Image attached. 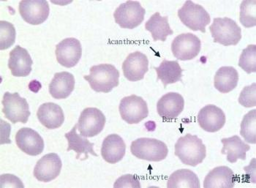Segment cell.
<instances>
[{
	"label": "cell",
	"mask_w": 256,
	"mask_h": 188,
	"mask_svg": "<svg viewBox=\"0 0 256 188\" xmlns=\"http://www.w3.org/2000/svg\"><path fill=\"white\" fill-rule=\"evenodd\" d=\"M0 30V48L8 50L15 44L16 36L15 28L10 22L1 20Z\"/></svg>",
	"instance_id": "cell-32"
},
{
	"label": "cell",
	"mask_w": 256,
	"mask_h": 188,
	"mask_svg": "<svg viewBox=\"0 0 256 188\" xmlns=\"http://www.w3.org/2000/svg\"><path fill=\"white\" fill-rule=\"evenodd\" d=\"M238 66L246 74L256 72V46L249 45L242 50Z\"/></svg>",
	"instance_id": "cell-31"
},
{
	"label": "cell",
	"mask_w": 256,
	"mask_h": 188,
	"mask_svg": "<svg viewBox=\"0 0 256 188\" xmlns=\"http://www.w3.org/2000/svg\"><path fill=\"white\" fill-rule=\"evenodd\" d=\"M29 88L31 91L38 92L41 88V84L38 80H32V82H30Z\"/></svg>",
	"instance_id": "cell-35"
},
{
	"label": "cell",
	"mask_w": 256,
	"mask_h": 188,
	"mask_svg": "<svg viewBox=\"0 0 256 188\" xmlns=\"http://www.w3.org/2000/svg\"><path fill=\"white\" fill-rule=\"evenodd\" d=\"M75 88V78L68 72H56L50 84V92L54 98L66 99Z\"/></svg>",
	"instance_id": "cell-22"
},
{
	"label": "cell",
	"mask_w": 256,
	"mask_h": 188,
	"mask_svg": "<svg viewBox=\"0 0 256 188\" xmlns=\"http://www.w3.org/2000/svg\"><path fill=\"white\" fill-rule=\"evenodd\" d=\"M238 72L233 67L220 68L214 76V88L224 94L234 90L238 84Z\"/></svg>",
	"instance_id": "cell-26"
},
{
	"label": "cell",
	"mask_w": 256,
	"mask_h": 188,
	"mask_svg": "<svg viewBox=\"0 0 256 188\" xmlns=\"http://www.w3.org/2000/svg\"><path fill=\"white\" fill-rule=\"evenodd\" d=\"M178 16L183 24L192 31L206 32V26L211 22L210 14L198 4L194 2H186L178 10Z\"/></svg>",
	"instance_id": "cell-5"
},
{
	"label": "cell",
	"mask_w": 256,
	"mask_h": 188,
	"mask_svg": "<svg viewBox=\"0 0 256 188\" xmlns=\"http://www.w3.org/2000/svg\"><path fill=\"white\" fill-rule=\"evenodd\" d=\"M90 75L84 78L88 80L92 89L97 92L108 93L120 83V72L110 64H100L92 66Z\"/></svg>",
	"instance_id": "cell-2"
},
{
	"label": "cell",
	"mask_w": 256,
	"mask_h": 188,
	"mask_svg": "<svg viewBox=\"0 0 256 188\" xmlns=\"http://www.w3.org/2000/svg\"><path fill=\"white\" fill-rule=\"evenodd\" d=\"M106 124V116L98 108H86L79 116L78 130L80 136L92 138L102 132Z\"/></svg>",
	"instance_id": "cell-9"
},
{
	"label": "cell",
	"mask_w": 256,
	"mask_h": 188,
	"mask_svg": "<svg viewBox=\"0 0 256 188\" xmlns=\"http://www.w3.org/2000/svg\"><path fill=\"white\" fill-rule=\"evenodd\" d=\"M55 54L61 66L68 68L74 67L82 58V44L74 38L64 39L56 46Z\"/></svg>",
	"instance_id": "cell-12"
},
{
	"label": "cell",
	"mask_w": 256,
	"mask_h": 188,
	"mask_svg": "<svg viewBox=\"0 0 256 188\" xmlns=\"http://www.w3.org/2000/svg\"><path fill=\"white\" fill-rule=\"evenodd\" d=\"M77 128H78V126L76 124L70 132L64 135L68 143L67 151L69 152L70 150L75 151L76 153H77L76 159H80L82 154H84L83 160L88 158V154H91L97 157L98 154L93 150L94 144L90 142L88 139L83 138L82 136H80L78 135Z\"/></svg>",
	"instance_id": "cell-23"
},
{
	"label": "cell",
	"mask_w": 256,
	"mask_h": 188,
	"mask_svg": "<svg viewBox=\"0 0 256 188\" xmlns=\"http://www.w3.org/2000/svg\"><path fill=\"white\" fill-rule=\"evenodd\" d=\"M123 74L130 82L144 80L148 70V60L144 54L135 52L130 54L122 64Z\"/></svg>",
	"instance_id": "cell-14"
},
{
	"label": "cell",
	"mask_w": 256,
	"mask_h": 188,
	"mask_svg": "<svg viewBox=\"0 0 256 188\" xmlns=\"http://www.w3.org/2000/svg\"><path fill=\"white\" fill-rule=\"evenodd\" d=\"M126 152V143L118 134L108 136L102 142L101 154L108 164H115L121 161Z\"/></svg>",
	"instance_id": "cell-20"
},
{
	"label": "cell",
	"mask_w": 256,
	"mask_h": 188,
	"mask_svg": "<svg viewBox=\"0 0 256 188\" xmlns=\"http://www.w3.org/2000/svg\"><path fill=\"white\" fill-rule=\"evenodd\" d=\"M62 162L56 153H50L38 161L34 168V178L42 182H50L59 176Z\"/></svg>",
	"instance_id": "cell-13"
},
{
	"label": "cell",
	"mask_w": 256,
	"mask_h": 188,
	"mask_svg": "<svg viewBox=\"0 0 256 188\" xmlns=\"http://www.w3.org/2000/svg\"><path fill=\"white\" fill-rule=\"evenodd\" d=\"M17 146L23 152L30 156L40 154L44 150V140L37 131L29 128H23L16 135Z\"/></svg>",
	"instance_id": "cell-15"
},
{
	"label": "cell",
	"mask_w": 256,
	"mask_h": 188,
	"mask_svg": "<svg viewBox=\"0 0 256 188\" xmlns=\"http://www.w3.org/2000/svg\"><path fill=\"white\" fill-rule=\"evenodd\" d=\"M256 2L243 1L240 6V22L246 28H252L256 25Z\"/></svg>",
	"instance_id": "cell-30"
},
{
	"label": "cell",
	"mask_w": 256,
	"mask_h": 188,
	"mask_svg": "<svg viewBox=\"0 0 256 188\" xmlns=\"http://www.w3.org/2000/svg\"><path fill=\"white\" fill-rule=\"evenodd\" d=\"M184 100L178 92H168L158 100L157 110L165 120L176 119L184 110Z\"/></svg>",
	"instance_id": "cell-17"
},
{
	"label": "cell",
	"mask_w": 256,
	"mask_h": 188,
	"mask_svg": "<svg viewBox=\"0 0 256 188\" xmlns=\"http://www.w3.org/2000/svg\"><path fill=\"white\" fill-rule=\"evenodd\" d=\"M18 10L22 18L32 25L44 23L50 16V4L45 0L20 1Z\"/></svg>",
	"instance_id": "cell-11"
},
{
	"label": "cell",
	"mask_w": 256,
	"mask_h": 188,
	"mask_svg": "<svg viewBox=\"0 0 256 188\" xmlns=\"http://www.w3.org/2000/svg\"><path fill=\"white\" fill-rule=\"evenodd\" d=\"M37 116L40 122L48 130L59 128L64 121L62 109L54 102L42 104L38 110Z\"/></svg>",
	"instance_id": "cell-19"
},
{
	"label": "cell",
	"mask_w": 256,
	"mask_h": 188,
	"mask_svg": "<svg viewBox=\"0 0 256 188\" xmlns=\"http://www.w3.org/2000/svg\"><path fill=\"white\" fill-rule=\"evenodd\" d=\"M118 110L122 120L130 124H138L142 120L148 118V115L146 101L136 94L122 98L120 102Z\"/></svg>",
	"instance_id": "cell-8"
},
{
	"label": "cell",
	"mask_w": 256,
	"mask_h": 188,
	"mask_svg": "<svg viewBox=\"0 0 256 188\" xmlns=\"http://www.w3.org/2000/svg\"><path fill=\"white\" fill-rule=\"evenodd\" d=\"M146 10L139 2L128 1L118 6L114 17L115 22L123 29L132 30L143 22Z\"/></svg>",
	"instance_id": "cell-7"
},
{
	"label": "cell",
	"mask_w": 256,
	"mask_h": 188,
	"mask_svg": "<svg viewBox=\"0 0 256 188\" xmlns=\"http://www.w3.org/2000/svg\"><path fill=\"white\" fill-rule=\"evenodd\" d=\"M224 148L221 150L222 154H226L227 160L234 164L238 159L246 160V152L250 150V145L246 144L238 136L221 140Z\"/></svg>",
	"instance_id": "cell-24"
},
{
	"label": "cell",
	"mask_w": 256,
	"mask_h": 188,
	"mask_svg": "<svg viewBox=\"0 0 256 188\" xmlns=\"http://www.w3.org/2000/svg\"><path fill=\"white\" fill-rule=\"evenodd\" d=\"M2 104L3 105V114L12 124L17 122L26 124L28 122L31 114L29 104L26 99L20 97L18 93L11 94L9 92H6Z\"/></svg>",
	"instance_id": "cell-6"
},
{
	"label": "cell",
	"mask_w": 256,
	"mask_h": 188,
	"mask_svg": "<svg viewBox=\"0 0 256 188\" xmlns=\"http://www.w3.org/2000/svg\"><path fill=\"white\" fill-rule=\"evenodd\" d=\"M158 75V80H161L164 88L167 85L176 83L182 80V69L178 61H168L164 60L159 67H154Z\"/></svg>",
	"instance_id": "cell-27"
},
{
	"label": "cell",
	"mask_w": 256,
	"mask_h": 188,
	"mask_svg": "<svg viewBox=\"0 0 256 188\" xmlns=\"http://www.w3.org/2000/svg\"><path fill=\"white\" fill-rule=\"evenodd\" d=\"M167 187L200 188V181L197 175L192 170L180 169L172 174L168 181Z\"/></svg>",
	"instance_id": "cell-28"
},
{
	"label": "cell",
	"mask_w": 256,
	"mask_h": 188,
	"mask_svg": "<svg viewBox=\"0 0 256 188\" xmlns=\"http://www.w3.org/2000/svg\"><path fill=\"white\" fill-rule=\"evenodd\" d=\"M256 83L252 84L250 86H246L240 93V98H238V102L242 106L246 107V108L256 106Z\"/></svg>",
	"instance_id": "cell-33"
},
{
	"label": "cell",
	"mask_w": 256,
	"mask_h": 188,
	"mask_svg": "<svg viewBox=\"0 0 256 188\" xmlns=\"http://www.w3.org/2000/svg\"><path fill=\"white\" fill-rule=\"evenodd\" d=\"M175 156L184 165L195 167L202 164L206 156V148L197 136L186 134L175 144Z\"/></svg>",
	"instance_id": "cell-1"
},
{
	"label": "cell",
	"mask_w": 256,
	"mask_h": 188,
	"mask_svg": "<svg viewBox=\"0 0 256 188\" xmlns=\"http://www.w3.org/2000/svg\"><path fill=\"white\" fill-rule=\"evenodd\" d=\"M145 29L151 32L154 41L161 40L165 42L168 36L174 34L170 28L168 16H161L159 12H156L150 17L145 24Z\"/></svg>",
	"instance_id": "cell-25"
},
{
	"label": "cell",
	"mask_w": 256,
	"mask_h": 188,
	"mask_svg": "<svg viewBox=\"0 0 256 188\" xmlns=\"http://www.w3.org/2000/svg\"><path fill=\"white\" fill-rule=\"evenodd\" d=\"M226 118L222 109L214 105H207L200 109L198 115V122L204 130L216 132L225 126Z\"/></svg>",
	"instance_id": "cell-16"
},
{
	"label": "cell",
	"mask_w": 256,
	"mask_h": 188,
	"mask_svg": "<svg viewBox=\"0 0 256 188\" xmlns=\"http://www.w3.org/2000/svg\"><path fill=\"white\" fill-rule=\"evenodd\" d=\"M32 64L29 52L20 46H16L10 52L8 68L14 76H28L31 72Z\"/></svg>",
	"instance_id": "cell-18"
},
{
	"label": "cell",
	"mask_w": 256,
	"mask_h": 188,
	"mask_svg": "<svg viewBox=\"0 0 256 188\" xmlns=\"http://www.w3.org/2000/svg\"><path fill=\"white\" fill-rule=\"evenodd\" d=\"M214 42L225 46H236L242 39V30L232 18H216L210 26Z\"/></svg>",
	"instance_id": "cell-4"
},
{
	"label": "cell",
	"mask_w": 256,
	"mask_h": 188,
	"mask_svg": "<svg viewBox=\"0 0 256 188\" xmlns=\"http://www.w3.org/2000/svg\"><path fill=\"white\" fill-rule=\"evenodd\" d=\"M240 134L248 143H256V110H250L243 118Z\"/></svg>",
	"instance_id": "cell-29"
},
{
	"label": "cell",
	"mask_w": 256,
	"mask_h": 188,
	"mask_svg": "<svg viewBox=\"0 0 256 188\" xmlns=\"http://www.w3.org/2000/svg\"><path fill=\"white\" fill-rule=\"evenodd\" d=\"M202 48L200 39L192 33H183L176 36L172 44L174 56L181 61L194 60Z\"/></svg>",
	"instance_id": "cell-10"
},
{
	"label": "cell",
	"mask_w": 256,
	"mask_h": 188,
	"mask_svg": "<svg viewBox=\"0 0 256 188\" xmlns=\"http://www.w3.org/2000/svg\"><path fill=\"white\" fill-rule=\"evenodd\" d=\"M131 153L137 158L160 162L166 158L168 150L166 144L156 138H140L132 142Z\"/></svg>",
	"instance_id": "cell-3"
},
{
	"label": "cell",
	"mask_w": 256,
	"mask_h": 188,
	"mask_svg": "<svg viewBox=\"0 0 256 188\" xmlns=\"http://www.w3.org/2000/svg\"><path fill=\"white\" fill-rule=\"evenodd\" d=\"M114 187L116 188H140V182L136 176L126 174L122 176L115 182Z\"/></svg>",
	"instance_id": "cell-34"
},
{
	"label": "cell",
	"mask_w": 256,
	"mask_h": 188,
	"mask_svg": "<svg viewBox=\"0 0 256 188\" xmlns=\"http://www.w3.org/2000/svg\"><path fill=\"white\" fill-rule=\"evenodd\" d=\"M236 176L233 170L227 166H218L210 170L204 182L205 188L234 187Z\"/></svg>",
	"instance_id": "cell-21"
}]
</instances>
